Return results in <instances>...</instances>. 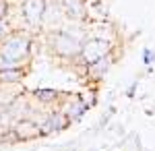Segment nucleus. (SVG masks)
I'll return each instance as SVG.
<instances>
[{"mask_svg":"<svg viewBox=\"0 0 155 151\" xmlns=\"http://www.w3.org/2000/svg\"><path fill=\"white\" fill-rule=\"evenodd\" d=\"M31 58V39L21 31H12L0 42V69H19Z\"/></svg>","mask_w":155,"mask_h":151,"instance_id":"nucleus-1","label":"nucleus"},{"mask_svg":"<svg viewBox=\"0 0 155 151\" xmlns=\"http://www.w3.org/2000/svg\"><path fill=\"white\" fill-rule=\"evenodd\" d=\"M50 44H52V50L54 54L60 56V58H77L79 52H81V46L87 39L83 33L79 31H71V29H56L54 33L50 35Z\"/></svg>","mask_w":155,"mask_h":151,"instance_id":"nucleus-2","label":"nucleus"},{"mask_svg":"<svg viewBox=\"0 0 155 151\" xmlns=\"http://www.w3.org/2000/svg\"><path fill=\"white\" fill-rule=\"evenodd\" d=\"M107 52H112V42L106 39V37H91V39H85L83 46H81V52L77 58L81 60V64H91L99 60L101 56H106Z\"/></svg>","mask_w":155,"mask_h":151,"instance_id":"nucleus-3","label":"nucleus"},{"mask_svg":"<svg viewBox=\"0 0 155 151\" xmlns=\"http://www.w3.org/2000/svg\"><path fill=\"white\" fill-rule=\"evenodd\" d=\"M46 8H48L46 0H23L21 12H23L25 23L29 25V27H39V25L44 23Z\"/></svg>","mask_w":155,"mask_h":151,"instance_id":"nucleus-4","label":"nucleus"},{"mask_svg":"<svg viewBox=\"0 0 155 151\" xmlns=\"http://www.w3.org/2000/svg\"><path fill=\"white\" fill-rule=\"evenodd\" d=\"M62 97H64L66 102L62 104V110H60V112L64 114V118H66L68 122H77V120H81L83 114L89 110L79 95H71V97H68V95H62Z\"/></svg>","mask_w":155,"mask_h":151,"instance_id":"nucleus-5","label":"nucleus"},{"mask_svg":"<svg viewBox=\"0 0 155 151\" xmlns=\"http://www.w3.org/2000/svg\"><path fill=\"white\" fill-rule=\"evenodd\" d=\"M68 124H71V122L64 118V114H62L60 110L58 112H50L48 116L39 122V135H54V133H60V130H64Z\"/></svg>","mask_w":155,"mask_h":151,"instance_id":"nucleus-6","label":"nucleus"},{"mask_svg":"<svg viewBox=\"0 0 155 151\" xmlns=\"http://www.w3.org/2000/svg\"><path fill=\"white\" fill-rule=\"evenodd\" d=\"M12 133H15L17 141H21V139H33V137L39 135V122H33V120H25V118H21V120H17V122L12 124Z\"/></svg>","mask_w":155,"mask_h":151,"instance_id":"nucleus-7","label":"nucleus"},{"mask_svg":"<svg viewBox=\"0 0 155 151\" xmlns=\"http://www.w3.org/2000/svg\"><path fill=\"white\" fill-rule=\"evenodd\" d=\"M60 8L68 19H85L87 17V2L85 0H60Z\"/></svg>","mask_w":155,"mask_h":151,"instance_id":"nucleus-8","label":"nucleus"},{"mask_svg":"<svg viewBox=\"0 0 155 151\" xmlns=\"http://www.w3.org/2000/svg\"><path fill=\"white\" fill-rule=\"evenodd\" d=\"M112 62H114V56H112V52H107L106 56H101L99 60L91 62V64H87V72H89L93 79H101L107 70H110Z\"/></svg>","mask_w":155,"mask_h":151,"instance_id":"nucleus-9","label":"nucleus"},{"mask_svg":"<svg viewBox=\"0 0 155 151\" xmlns=\"http://www.w3.org/2000/svg\"><path fill=\"white\" fill-rule=\"evenodd\" d=\"M27 69L19 66V69H0V83L2 85H15L25 77Z\"/></svg>","mask_w":155,"mask_h":151,"instance_id":"nucleus-10","label":"nucleus"},{"mask_svg":"<svg viewBox=\"0 0 155 151\" xmlns=\"http://www.w3.org/2000/svg\"><path fill=\"white\" fill-rule=\"evenodd\" d=\"M33 95H35L37 102H41V104H54V102H58V99H60L62 93L56 91V89H37Z\"/></svg>","mask_w":155,"mask_h":151,"instance_id":"nucleus-11","label":"nucleus"},{"mask_svg":"<svg viewBox=\"0 0 155 151\" xmlns=\"http://www.w3.org/2000/svg\"><path fill=\"white\" fill-rule=\"evenodd\" d=\"M143 62H145V66H151L155 62V52L151 48H145L143 50Z\"/></svg>","mask_w":155,"mask_h":151,"instance_id":"nucleus-12","label":"nucleus"},{"mask_svg":"<svg viewBox=\"0 0 155 151\" xmlns=\"http://www.w3.org/2000/svg\"><path fill=\"white\" fill-rule=\"evenodd\" d=\"M8 33H12V29H11V25H8V21L6 19H0V42L6 37Z\"/></svg>","mask_w":155,"mask_h":151,"instance_id":"nucleus-13","label":"nucleus"},{"mask_svg":"<svg viewBox=\"0 0 155 151\" xmlns=\"http://www.w3.org/2000/svg\"><path fill=\"white\" fill-rule=\"evenodd\" d=\"M11 12V2L8 0H0V19H6Z\"/></svg>","mask_w":155,"mask_h":151,"instance_id":"nucleus-14","label":"nucleus"},{"mask_svg":"<svg viewBox=\"0 0 155 151\" xmlns=\"http://www.w3.org/2000/svg\"><path fill=\"white\" fill-rule=\"evenodd\" d=\"M134 89H137V83H132L130 87H128V91H126V95H128V97H132V95H134Z\"/></svg>","mask_w":155,"mask_h":151,"instance_id":"nucleus-15","label":"nucleus"}]
</instances>
